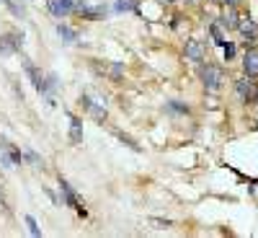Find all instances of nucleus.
<instances>
[{
	"label": "nucleus",
	"mask_w": 258,
	"mask_h": 238,
	"mask_svg": "<svg viewBox=\"0 0 258 238\" xmlns=\"http://www.w3.org/2000/svg\"><path fill=\"white\" fill-rule=\"evenodd\" d=\"M199 78H201V83H204L207 91H219V88H222V83L227 80L225 70L217 68V65H209V62L199 68Z\"/></svg>",
	"instance_id": "nucleus-1"
},
{
	"label": "nucleus",
	"mask_w": 258,
	"mask_h": 238,
	"mask_svg": "<svg viewBox=\"0 0 258 238\" xmlns=\"http://www.w3.org/2000/svg\"><path fill=\"white\" fill-rule=\"evenodd\" d=\"M235 91H237V98H240L243 104H256L258 101V88H256L253 80H248V75L235 80Z\"/></svg>",
	"instance_id": "nucleus-2"
},
{
	"label": "nucleus",
	"mask_w": 258,
	"mask_h": 238,
	"mask_svg": "<svg viewBox=\"0 0 258 238\" xmlns=\"http://www.w3.org/2000/svg\"><path fill=\"white\" fill-rule=\"evenodd\" d=\"M60 191H62V197H64V202H67V207H75L80 217H86V215H88V213H86V207H83V205L78 202L75 191L70 189V184H67V181H64V179H60Z\"/></svg>",
	"instance_id": "nucleus-3"
},
{
	"label": "nucleus",
	"mask_w": 258,
	"mask_h": 238,
	"mask_svg": "<svg viewBox=\"0 0 258 238\" xmlns=\"http://www.w3.org/2000/svg\"><path fill=\"white\" fill-rule=\"evenodd\" d=\"M47 8H49L52 16L64 18V16H70L72 11H75V3H72V0H49Z\"/></svg>",
	"instance_id": "nucleus-4"
},
{
	"label": "nucleus",
	"mask_w": 258,
	"mask_h": 238,
	"mask_svg": "<svg viewBox=\"0 0 258 238\" xmlns=\"http://www.w3.org/2000/svg\"><path fill=\"white\" fill-rule=\"evenodd\" d=\"M23 70H26V75H29V80H31V86L39 91V94H44V91H47V83H44L42 80V72L36 70V65L31 60H23Z\"/></svg>",
	"instance_id": "nucleus-5"
},
{
	"label": "nucleus",
	"mask_w": 258,
	"mask_h": 238,
	"mask_svg": "<svg viewBox=\"0 0 258 238\" xmlns=\"http://www.w3.org/2000/svg\"><path fill=\"white\" fill-rule=\"evenodd\" d=\"M75 11H78L83 18H88V21H98V18L106 16V8H101V5H88V3H78Z\"/></svg>",
	"instance_id": "nucleus-6"
},
{
	"label": "nucleus",
	"mask_w": 258,
	"mask_h": 238,
	"mask_svg": "<svg viewBox=\"0 0 258 238\" xmlns=\"http://www.w3.org/2000/svg\"><path fill=\"white\" fill-rule=\"evenodd\" d=\"M186 60H191V62H204V44H201L199 39H189L186 42Z\"/></svg>",
	"instance_id": "nucleus-7"
},
{
	"label": "nucleus",
	"mask_w": 258,
	"mask_h": 238,
	"mask_svg": "<svg viewBox=\"0 0 258 238\" xmlns=\"http://www.w3.org/2000/svg\"><path fill=\"white\" fill-rule=\"evenodd\" d=\"M243 72L248 78H258V49H248L243 57Z\"/></svg>",
	"instance_id": "nucleus-8"
},
{
	"label": "nucleus",
	"mask_w": 258,
	"mask_h": 238,
	"mask_svg": "<svg viewBox=\"0 0 258 238\" xmlns=\"http://www.w3.org/2000/svg\"><path fill=\"white\" fill-rule=\"evenodd\" d=\"M237 29H240V34L245 36L248 42H253L256 39V34H258V26L251 16H240V21H237Z\"/></svg>",
	"instance_id": "nucleus-9"
},
{
	"label": "nucleus",
	"mask_w": 258,
	"mask_h": 238,
	"mask_svg": "<svg viewBox=\"0 0 258 238\" xmlns=\"http://www.w3.org/2000/svg\"><path fill=\"white\" fill-rule=\"evenodd\" d=\"M237 21H240V16L235 13L233 5H225V13L219 16V24H222V29L230 31V29H237Z\"/></svg>",
	"instance_id": "nucleus-10"
},
{
	"label": "nucleus",
	"mask_w": 258,
	"mask_h": 238,
	"mask_svg": "<svg viewBox=\"0 0 258 238\" xmlns=\"http://www.w3.org/2000/svg\"><path fill=\"white\" fill-rule=\"evenodd\" d=\"M70 140H72V145H80L83 143V127H80V119L78 117H70Z\"/></svg>",
	"instance_id": "nucleus-11"
},
{
	"label": "nucleus",
	"mask_w": 258,
	"mask_h": 238,
	"mask_svg": "<svg viewBox=\"0 0 258 238\" xmlns=\"http://www.w3.org/2000/svg\"><path fill=\"white\" fill-rule=\"evenodd\" d=\"M209 34H212V39H215V44H219V47H225V44H227V42H225V31H222V24H219V21L209 26Z\"/></svg>",
	"instance_id": "nucleus-12"
},
{
	"label": "nucleus",
	"mask_w": 258,
	"mask_h": 238,
	"mask_svg": "<svg viewBox=\"0 0 258 238\" xmlns=\"http://www.w3.org/2000/svg\"><path fill=\"white\" fill-rule=\"evenodd\" d=\"M0 143H3V148L8 150V155H11L13 166H21V163H23V155H21V150H18V148H13V145L8 143V140H0Z\"/></svg>",
	"instance_id": "nucleus-13"
},
{
	"label": "nucleus",
	"mask_w": 258,
	"mask_h": 238,
	"mask_svg": "<svg viewBox=\"0 0 258 238\" xmlns=\"http://www.w3.org/2000/svg\"><path fill=\"white\" fill-rule=\"evenodd\" d=\"M57 34L62 36V42H75V39H78V34L72 31L70 26H64V24H60V26H57Z\"/></svg>",
	"instance_id": "nucleus-14"
},
{
	"label": "nucleus",
	"mask_w": 258,
	"mask_h": 238,
	"mask_svg": "<svg viewBox=\"0 0 258 238\" xmlns=\"http://www.w3.org/2000/svg\"><path fill=\"white\" fill-rule=\"evenodd\" d=\"M26 225H29V233H31V236H42L39 225H36V220H34L31 215H26Z\"/></svg>",
	"instance_id": "nucleus-15"
},
{
	"label": "nucleus",
	"mask_w": 258,
	"mask_h": 238,
	"mask_svg": "<svg viewBox=\"0 0 258 238\" xmlns=\"http://www.w3.org/2000/svg\"><path fill=\"white\" fill-rule=\"evenodd\" d=\"M168 109L171 112H178V114H189V106H183L178 101H168Z\"/></svg>",
	"instance_id": "nucleus-16"
},
{
	"label": "nucleus",
	"mask_w": 258,
	"mask_h": 238,
	"mask_svg": "<svg viewBox=\"0 0 258 238\" xmlns=\"http://www.w3.org/2000/svg\"><path fill=\"white\" fill-rule=\"evenodd\" d=\"M116 11H134L132 0H116Z\"/></svg>",
	"instance_id": "nucleus-17"
},
{
	"label": "nucleus",
	"mask_w": 258,
	"mask_h": 238,
	"mask_svg": "<svg viewBox=\"0 0 258 238\" xmlns=\"http://www.w3.org/2000/svg\"><path fill=\"white\" fill-rule=\"evenodd\" d=\"M119 140H122L124 145H129V148H132V150H140V145H137V143L132 140V137H127V135H122V132H119Z\"/></svg>",
	"instance_id": "nucleus-18"
},
{
	"label": "nucleus",
	"mask_w": 258,
	"mask_h": 238,
	"mask_svg": "<svg viewBox=\"0 0 258 238\" xmlns=\"http://www.w3.org/2000/svg\"><path fill=\"white\" fill-rule=\"evenodd\" d=\"M26 158H29L31 163H34V166H44V161L39 158V155H36L34 150H26Z\"/></svg>",
	"instance_id": "nucleus-19"
},
{
	"label": "nucleus",
	"mask_w": 258,
	"mask_h": 238,
	"mask_svg": "<svg viewBox=\"0 0 258 238\" xmlns=\"http://www.w3.org/2000/svg\"><path fill=\"white\" fill-rule=\"evenodd\" d=\"M3 3L8 5V11H11L13 16H23V11H21V8H18V5L13 3V0H3Z\"/></svg>",
	"instance_id": "nucleus-20"
},
{
	"label": "nucleus",
	"mask_w": 258,
	"mask_h": 238,
	"mask_svg": "<svg viewBox=\"0 0 258 238\" xmlns=\"http://www.w3.org/2000/svg\"><path fill=\"white\" fill-rule=\"evenodd\" d=\"M233 57H235V44H233V42H227V44H225V60L230 62Z\"/></svg>",
	"instance_id": "nucleus-21"
},
{
	"label": "nucleus",
	"mask_w": 258,
	"mask_h": 238,
	"mask_svg": "<svg viewBox=\"0 0 258 238\" xmlns=\"http://www.w3.org/2000/svg\"><path fill=\"white\" fill-rule=\"evenodd\" d=\"M108 72H111V80H122V65H111Z\"/></svg>",
	"instance_id": "nucleus-22"
},
{
	"label": "nucleus",
	"mask_w": 258,
	"mask_h": 238,
	"mask_svg": "<svg viewBox=\"0 0 258 238\" xmlns=\"http://www.w3.org/2000/svg\"><path fill=\"white\" fill-rule=\"evenodd\" d=\"M150 223H152L155 228H171V225H173L171 220H155V217H152V220H150Z\"/></svg>",
	"instance_id": "nucleus-23"
},
{
	"label": "nucleus",
	"mask_w": 258,
	"mask_h": 238,
	"mask_svg": "<svg viewBox=\"0 0 258 238\" xmlns=\"http://www.w3.org/2000/svg\"><path fill=\"white\" fill-rule=\"evenodd\" d=\"M219 3H222V5H233V8H235L237 3H240V0H219Z\"/></svg>",
	"instance_id": "nucleus-24"
}]
</instances>
